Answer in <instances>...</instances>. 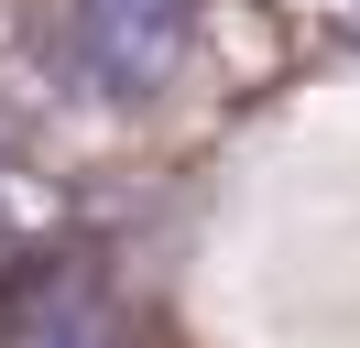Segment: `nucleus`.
Wrapping results in <instances>:
<instances>
[{"label": "nucleus", "instance_id": "nucleus-1", "mask_svg": "<svg viewBox=\"0 0 360 348\" xmlns=\"http://www.w3.org/2000/svg\"><path fill=\"white\" fill-rule=\"evenodd\" d=\"M0 337L11 348H120V294H110L98 261L44 250L0 283Z\"/></svg>", "mask_w": 360, "mask_h": 348}, {"label": "nucleus", "instance_id": "nucleus-2", "mask_svg": "<svg viewBox=\"0 0 360 348\" xmlns=\"http://www.w3.org/2000/svg\"><path fill=\"white\" fill-rule=\"evenodd\" d=\"M77 44L120 98H153L197 44V0H77Z\"/></svg>", "mask_w": 360, "mask_h": 348}]
</instances>
